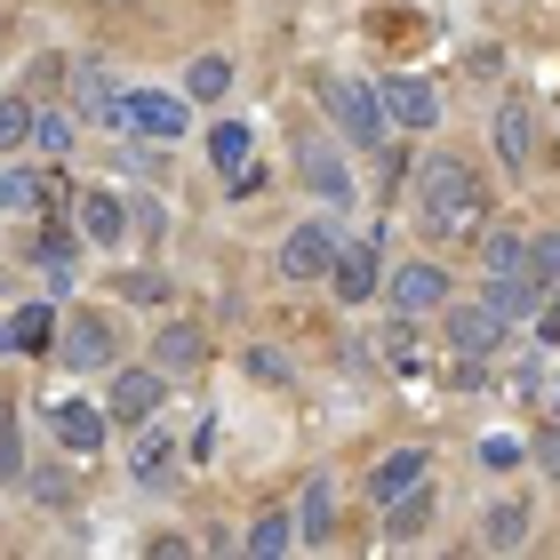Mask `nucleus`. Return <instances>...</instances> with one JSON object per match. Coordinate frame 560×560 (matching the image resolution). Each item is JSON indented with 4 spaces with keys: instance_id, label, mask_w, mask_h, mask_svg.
Here are the masks:
<instances>
[{
    "instance_id": "1",
    "label": "nucleus",
    "mask_w": 560,
    "mask_h": 560,
    "mask_svg": "<svg viewBox=\"0 0 560 560\" xmlns=\"http://www.w3.org/2000/svg\"><path fill=\"white\" fill-rule=\"evenodd\" d=\"M417 217H424V233L465 241L480 224V176L465 161H448V152H432V161L417 168Z\"/></svg>"
},
{
    "instance_id": "2",
    "label": "nucleus",
    "mask_w": 560,
    "mask_h": 560,
    "mask_svg": "<svg viewBox=\"0 0 560 560\" xmlns=\"http://www.w3.org/2000/svg\"><path fill=\"white\" fill-rule=\"evenodd\" d=\"M328 113H337V129H345V144L352 152H376L385 144V96H376L369 81H328Z\"/></svg>"
},
{
    "instance_id": "3",
    "label": "nucleus",
    "mask_w": 560,
    "mask_h": 560,
    "mask_svg": "<svg viewBox=\"0 0 560 560\" xmlns=\"http://www.w3.org/2000/svg\"><path fill=\"white\" fill-rule=\"evenodd\" d=\"M120 129L152 137V144H176L192 129V105H185V96H168V89H137V96H120Z\"/></svg>"
},
{
    "instance_id": "4",
    "label": "nucleus",
    "mask_w": 560,
    "mask_h": 560,
    "mask_svg": "<svg viewBox=\"0 0 560 560\" xmlns=\"http://www.w3.org/2000/svg\"><path fill=\"white\" fill-rule=\"evenodd\" d=\"M441 328H448V352H456V361H489V352L504 345V313H497L489 296H480V304H456Z\"/></svg>"
},
{
    "instance_id": "5",
    "label": "nucleus",
    "mask_w": 560,
    "mask_h": 560,
    "mask_svg": "<svg viewBox=\"0 0 560 560\" xmlns=\"http://www.w3.org/2000/svg\"><path fill=\"white\" fill-rule=\"evenodd\" d=\"M337 224H296L289 241H280V280H328V265H337Z\"/></svg>"
},
{
    "instance_id": "6",
    "label": "nucleus",
    "mask_w": 560,
    "mask_h": 560,
    "mask_svg": "<svg viewBox=\"0 0 560 560\" xmlns=\"http://www.w3.org/2000/svg\"><path fill=\"white\" fill-rule=\"evenodd\" d=\"M57 361H65L72 376L113 369V320H105V313H72V320H65V337H57Z\"/></svg>"
},
{
    "instance_id": "7",
    "label": "nucleus",
    "mask_w": 560,
    "mask_h": 560,
    "mask_svg": "<svg viewBox=\"0 0 560 560\" xmlns=\"http://www.w3.org/2000/svg\"><path fill=\"white\" fill-rule=\"evenodd\" d=\"M296 176H304V185H313L320 200H345V192H352V168H345V152L328 144L320 129H304V137H296Z\"/></svg>"
},
{
    "instance_id": "8",
    "label": "nucleus",
    "mask_w": 560,
    "mask_h": 560,
    "mask_svg": "<svg viewBox=\"0 0 560 560\" xmlns=\"http://www.w3.org/2000/svg\"><path fill=\"white\" fill-rule=\"evenodd\" d=\"M48 432H57V448H72V456H96V448H105V432H113V409L57 400V409H48Z\"/></svg>"
},
{
    "instance_id": "9",
    "label": "nucleus",
    "mask_w": 560,
    "mask_h": 560,
    "mask_svg": "<svg viewBox=\"0 0 560 560\" xmlns=\"http://www.w3.org/2000/svg\"><path fill=\"white\" fill-rule=\"evenodd\" d=\"M497 152H504V168H513V176L537 168V113H528L521 96H504V105H497Z\"/></svg>"
},
{
    "instance_id": "10",
    "label": "nucleus",
    "mask_w": 560,
    "mask_h": 560,
    "mask_svg": "<svg viewBox=\"0 0 560 560\" xmlns=\"http://www.w3.org/2000/svg\"><path fill=\"white\" fill-rule=\"evenodd\" d=\"M385 296H393V313H441L448 304V272L441 265H400L385 280Z\"/></svg>"
},
{
    "instance_id": "11",
    "label": "nucleus",
    "mask_w": 560,
    "mask_h": 560,
    "mask_svg": "<svg viewBox=\"0 0 560 560\" xmlns=\"http://www.w3.org/2000/svg\"><path fill=\"white\" fill-rule=\"evenodd\" d=\"M376 96H385V120H393V129H432V120H441V96H432V81H409V72H393Z\"/></svg>"
},
{
    "instance_id": "12",
    "label": "nucleus",
    "mask_w": 560,
    "mask_h": 560,
    "mask_svg": "<svg viewBox=\"0 0 560 560\" xmlns=\"http://www.w3.org/2000/svg\"><path fill=\"white\" fill-rule=\"evenodd\" d=\"M105 409H113V424H144V417H161V369H120Z\"/></svg>"
},
{
    "instance_id": "13",
    "label": "nucleus",
    "mask_w": 560,
    "mask_h": 560,
    "mask_svg": "<svg viewBox=\"0 0 560 560\" xmlns=\"http://www.w3.org/2000/svg\"><path fill=\"white\" fill-rule=\"evenodd\" d=\"M72 233L96 241V248H120V233H129V209H120L113 192H81V200H72Z\"/></svg>"
},
{
    "instance_id": "14",
    "label": "nucleus",
    "mask_w": 560,
    "mask_h": 560,
    "mask_svg": "<svg viewBox=\"0 0 560 560\" xmlns=\"http://www.w3.org/2000/svg\"><path fill=\"white\" fill-rule=\"evenodd\" d=\"M72 96H81V113L96 120V129H120V96H129V89H120L105 65H81V72H72Z\"/></svg>"
},
{
    "instance_id": "15",
    "label": "nucleus",
    "mask_w": 560,
    "mask_h": 560,
    "mask_svg": "<svg viewBox=\"0 0 560 560\" xmlns=\"http://www.w3.org/2000/svg\"><path fill=\"white\" fill-rule=\"evenodd\" d=\"M200 352H209V337H200L192 320H168L161 337H152V369H161V376H185V369H200Z\"/></svg>"
},
{
    "instance_id": "16",
    "label": "nucleus",
    "mask_w": 560,
    "mask_h": 560,
    "mask_svg": "<svg viewBox=\"0 0 560 560\" xmlns=\"http://www.w3.org/2000/svg\"><path fill=\"white\" fill-rule=\"evenodd\" d=\"M424 472H432V456H424V448H393V456H385V465H376V472H369V504H393L400 489H417V480H424Z\"/></svg>"
},
{
    "instance_id": "17",
    "label": "nucleus",
    "mask_w": 560,
    "mask_h": 560,
    "mask_svg": "<svg viewBox=\"0 0 560 560\" xmlns=\"http://www.w3.org/2000/svg\"><path fill=\"white\" fill-rule=\"evenodd\" d=\"M328 280H337V296L345 304H361L376 289V241H345L337 248V265H328Z\"/></svg>"
},
{
    "instance_id": "18",
    "label": "nucleus",
    "mask_w": 560,
    "mask_h": 560,
    "mask_svg": "<svg viewBox=\"0 0 560 560\" xmlns=\"http://www.w3.org/2000/svg\"><path fill=\"white\" fill-rule=\"evenodd\" d=\"M424 521H432V489H424V480H417V489H400V497L385 504V537H393V545L424 537Z\"/></svg>"
},
{
    "instance_id": "19",
    "label": "nucleus",
    "mask_w": 560,
    "mask_h": 560,
    "mask_svg": "<svg viewBox=\"0 0 560 560\" xmlns=\"http://www.w3.org/2000/svg\"><path fill=\"white\" fill-rule=\"evenodd\" d=\"M296 537H304V545H328V537H337V489H328V480H313V489H304Z\"/></svg>"
},
{
    "instance_id": "20",
    "label": "nucleus",
    "mask_w": 560,
    "mask_h": 560,
    "mask_svg": "<svg viewBox=\"0 0 560 560\" xmlns=\"http://www.w3.org/2000/svg\"><path fill=\"white\" fill-rule=\"evenodd\" d=\"M0 337H9L16 352H40L48 337H57V313H48V304H16V320L0 328Z\"/></svg>"
},
{
    "instance_id": "21",
    "label": "nucleus",
    "mask_w": 560,
    "mask_h": 560,
    "mask_svg": "<svg viewBox=\"0 0 560 560\" xmlns=\"http://www.w3.org/2000/svg\"><path fill=\"white\" fill-rule=\"evenodd\" d=\"M129 472H137V480H152V472H168V432L152 424V417L137 424V441H129Z\"/></svg>"
},
{
    "instance_id": "22",
    "label": "nucleus",
    "mask_w": 560,
    "mask_h": 560,
    "mask_svg": "<svg viewBox=\"0 0 560 560\" xmlns=\"http://www.w3.org/2000/svg\"><path fill=\"white\" fill-rule=\"evenodd\" d=\"M296 545V513H265L257 528H248V560H272V552H289Z\"/></svg>"
},
{
    "instance_id": "23",
    "label": "nucleus",
    "mask_w": 560,
    "mask_h": 560,
    "mask_svg": "<svg viewBox=\"0 0 560 560\" xmlns=\"http://www.w3.org/2000/svg\"><path fill=\"white\" fill-rule=\"evenodd\" d=\"M480 537H489L497 552H513V545L528 537V504H513V497H504V504H489V528H480Z\"/></svg>"
},
{
    "instance_id": "24",
    "label": "nucleus",
    "mask_w": 560,
    "mask_h": 560,
    "mask_svg": "<svg viewBox=\"0 0 560 560\" xmlns=\"http://www.w3.org/2000/svg\"><path fill=\"white\" fill-rule=\"evenodd\" d=\"M0 209H9V217H33V209H40V176L24 168V161L0 176Z\"/></svg>"
},
{
    "instance_id": "25",
    "label": "nucleus",
    "mask_w": 560,
    "mask_h": 560,
    "mask_svg": "<svg viewBox=\"0 0 560 560\" xmlns=\"http://www.w3.org/2000/svg\"><path fill=\"white\" fill-rule=\"evenodd\" d=\"M248 161V120H224V129L209 137V168H224V176H233Z\"/></svg>"
},
{
    "instance_id": "26",
    "label": "nucleus",
    "mask_w": 560,
    "mask_h": 560,
    "mask_svg": "<svg viewBox=\"0 0 560 560\" xmlns=\"http://www.w3.org/2000/svg\"><path fill=\"white\" fill-rule=\"evenodd\" d=\"M528 280H537L545 296L560 289V233H537V241H528Z\"/></svg>"
},
{
    "instance_id": "27",
    "label": "nucleus",
    "mask_w": 560,
    "mask_h": 560,
    "mask_svg": "<svg viewBox=\"0 0 560 560\" xmlns=\"http://www.w3.org/2000/svg\"><path fill=\"white\" fill-rule=\"evenodd\" d=\"M33 105H24V96H0V152H24V137H33Z\"/></svg>"
},
{
    "instance_id": "28",
    "label": "nucleus",
    "mask_w": 560,
    "mask_h": 560,
    "mask_svg": "<svg viewBox=\"0 0 560 560\" xmlns=\"http://www.w3.org/2000/svg\"><path fill=\"white\" fill-rule=\"evenodd\" d=\"M0 489H24V432L0 417Z\"/></svg>"
},
{
    "instance_id": "29",
    "label": "nucleus",
    "mask_w": 560,
    "mask_h": 560,
    "mask_svg": "<svg viewBox=\"0 0 560 560\" xmlns=\"http://www.w3.org/2000/svg\"><path fill=\"white\" fill-rule=\"evenodd\" d=\"M489 272H528V233H489Z\"/></svg>"
},
{
    "instance_id": "30",
    "label": "nucleus",
    "mask_w": 560,
    "mask_h": 560,
    "mask_svg": "<svg viewBox=\"0 0 560 560\" xmlns=\"http://www.w3.org/2000/svg\"><path fill=\"white\" fill-rule=\"evenodd\" d=\"M233 89V57H192V96H224Z\"/></svg>"
},
{
    "instance_id": "31",
    "label": "nucleus",
    "mask_w": 560,
    "mask_h": 560,
    "mask_svg": "<svg viewBox=\"0 0 560 560\" xmlns=\"http://www.w3.org/2000/svg\"><path fill=\"white\" fill-rule=\"evenodd\" d=\"M24 489H33L40 504H72V480H65L57 465H40V472H33V465H24Z\"/></svg>"
},
{
    "instance_id": "32",
    "label": "nucleus",
    "mask_w": 560,
    "mask_h": 560,
    "mask_svg": "<svg viewBox=\"0 0 560 560\" xmlns=\"http://www.w3.org/2000/svg\"><path fill=\"white\" fill-rule=\"evenodd\" d=\"M33 144H40V152H72V120H65V113H40V120H33Z\"/></svg>"
},
{
    "instance_id": "33",
    "label": "nucleus",
    "mask_w": 560,
    "mask_h": 560,
    "mask_svg": "<svg viewBox=\"0 0 560 560\" xmlns=\"http://www.w3.org/2000/svg\"><path fill=\"white\" fill-rule=\"evenodd\" d=\"M521 456H528V448L513 441V432H489V441H480V465H497V472H513Z\"/></svg>"
},
{
    "instance_id": "34",
    "label": "nucleus",
    "mask_w": 560,
    "mask_h": 560,
    "mask_svg": "<svg viewBox=\"0 0 560 560\" xmlns=\"http://www.w3.org/2000/svg\"><path fill=\"white\" fill-rule=\"evenodd\" d=\"M33 257L65 272V257H72V233H65V224H48V233H40V248H33Z\"/></svg>"
},
{
    "instance_id": "35",
    "label": "nucleus",
    "mask_w": 560,
    "mask_h": 560,
    "mask_svg": "<svg viewBox=\"0 0 560 560\" xmlns=\"http://www.w3.org/2000/svg\"><path fill=\"white\" fill-rule=\"evenodd\" d=\"M248 376H257V385H280V376H289V361H280V352H265V345H257V352H248Z\"/></svg>"
},
{
    "instance_id": "36",
    "label": "nucleus",
    "mask_w": 560,
    "mask_h": 560,
    "mask_svg": "<svg viewBox=\"0 0 560 560\" xmlns=\"http://www.w3.org/2000/svg\"><path fill=\"white\" fill-rule=\"evenodd\" d=\"M537 465L560 480V424H545V432H537Z\"/></svg>"
},
{
    "instance_id": "37",
    "label": "nucleus",
    "mask_w": 560,
    "mask_h": 560,
    "mask_svg": "<svg viewBox=\"0 0 560 560\" xmlns=\"http://www.w3.org/2000/svg\"><path fill=\"white\" fill-rule=\"evenodd\" d=\"M537 337H545V345H552V337H560V289H552V296H545V304H537Z\"/></svg>"
},
{
    "instance_id": "38",
    "label": "nucleus",
    "mask_w": 560,
    "mask_h": 560,
    "mask_svg": "<svg viewBox=\"0 0 560 560\" xmlns=\"http://www.w3.org/2000/svg\"><path fill=\"white\" fill-rule=\"evenodd\" d=\"M129 224H137V233H144V241H161V224H168V217H161V200H144V209H137Z\"/></svg>"
},
{
    "instance_id": "39",
    "label": "nucleus",
    "mask_w": 560,
    "mask_h": 560,
    "mask_svg": "<svg viewBox=\"0 0 560 560\" xmlns=\"http://www.w3.org/2000/svg\"><path fill=\"white\" fill-rule=\"evenodd\" d=\"M120 296H137V304H161L168 289H161V280H144V272H137V280H120Z\"/></svg>"
},
{
    "instance_id": "40",
    "label": "nucleus",
    "mask_w": 560,
    "mask_h": 560,
    "mask_svg": "<svg viewBox=\"0 0 560 560\" xmlns=\"http://www.w3.org/2000/svg\"><path fill=\"white\" fill-rule=\"evenodd\" d=\"M113 9H120V0H113Z\"/></svg>"
}]
</instances>
